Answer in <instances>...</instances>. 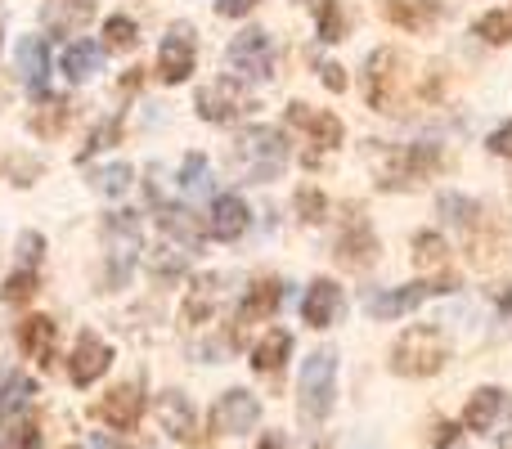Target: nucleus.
Listing matches in <instances>:
<instances>
[{"label": "nucleus", "instance_id": "nucleus-3", "mask_svg": "<svg viewBox=\"0 0 512 449\" xmlns=\"http://www.w3.org/2000/svg\"><path fill=\"white\" fill-rule=\"evenodd\" d=\"M301 418L306 423H324L337 405V355L333 351H315L301 369Z\"/></svg>", "mask_w": 512, "mask_h": 449}, {"label": "nucleus", "instance_id": "nucleus-35", "mask_svg": "<svg viewBox=\"0 0 512 449\" xmlns=\"http://www.w3.org/2000/svg\"><path fill=\"white\" fill-rule=\"evenodd\" d=\"M5 449H41V432H36V423H23L18 432L9 427V445Z\"/></svg>", "mask_w": 512, "mask_h": 449}, {"label": "nucleus", "instance_id": "nucleus-14", "mask_svg": "<svg viewBox=\"0 0 512 449\" xmlns=\"http://www.w3.org/2000/svg\"><path fill=\"white\" fill-rule=\"evenodd\" d=\"M248 225H252V212L239 194H221L212 203V238L216 243H234V238H243Z\"/></svg>", "mask_w": 512, "mask_h": 449}, {"label": "nucleus", "instance_id": "nucleus-22", "mask_svg": "<svg viewBox=\"0 0 512 449\" xmlns=\"http://www.w3.org/2000/svg\"><path fill=\"white\" fill-rule=\"evenodd\" d=\"M288 351H292V337L283 333V328H270V333L256 342V351H252V369L256 373H279L283 360H288Z\"/></svg>", "mask_w": 512, "mask_h": 449}, {"label": "nucleus", "instance_id": "nucleus-23", "mask_svg": "<svg viewBox=\"0 0 512 449\" xmlns=\"http://www.w3.org/2000/svg\"><path fill=\"white\" fill-rule=\"evenodd\" d=\"M373 252H378V238H373V229L364 221H351V229L337 238V256L351 261V265H369Z\"/></svg>", "mask_w": 512, "mask_h": 449}, {"label": "nucleus", "instance_id": "nucleus-17", "mask_svg": "<svg viewBox=\"0 0 512 449\" xmlns=\"http://www.w3.org/2000/svg\"><path fill=\"white\" fill-rule=\"evenodd\" d=\"M14 68H18V77H23L32 90L45 86V72H50V54H45V41H41V36H23V41H18Z\"/></svg>", "mask_w": 512, "mask_h": 449}, {"label": "nucleus", "instance_id": "nucleus-9", "mask_svg": "<svg viewBox=\"0 0 512 449\" xmlns=\"http://www.w3.org/2000/svg\"><path fill=\"white\" fill-rule=\"evenodd\" d=\"M108 364H113V346H108L104 337H95V333H81L77 351H72V360H68L72 387H90V382H99L108 373Z\"/></svg>", "mask_w": 512, "mask_h": 449}, {"label": "nucleus", "instance_id": "nucleus-42", "mask_svg": "<svg viewBox=\"0 0 512 449\" xmlns=\"http://www.w3.org/2000/svg\"><path fill=\"white\" fill-rule=\"evenodd\" d=\"M256 449H283V436L279 432H270V436H261V445Z\"/></svg>", "mask_w": 512, "mask_h": 449}, {"label": "nucleus", "instance_id": "nucleus-2", "mask_svg": "<svg viewBox=\"0 0 512 449\" xmlns=\"http://www.w3.org/2000/svg\"><path fill=\"white\" fill-rule=\"evenodd\" d=\"M230 158L248 180H270V176H279L283 162H288V144H283V135L270 131V126H252V131L239 135Z\"/></svg>", "mask_w": 512, "mask_h": 449}, {"label": "nucleus", "instance_id": "nucleus-8", "mask_svg": "<svg viewBox=\"0 0 512 449\" xmlns=\"http://www.w3.org/2000/svg\"><path fill=\"white\" fill-rule=\"evenodd\" d=\"M261 423V405H256L252 391H225L212 409V427L221 436H243Z\"/></svg>", "mask_w": 512, "mask_h": 449}, {"label": "nucleus", "instance_id": "nucleus-25", "mask_svg": "<svg viewBox=\"0 0 512 449\" xmlns=\"http://www.w3.org/2000/svg\"><path fill=\"white\" fill-rule=\"evenodd\" d=\"M99 68H104V50H99V45L77 41L63 50V72H68V81H90Z\"/></svg>", "mask_w": 512, "mask_h": 449}, {"label": "nucleus", "instance_id": "nucleus-38", "mask_svg": "<svg viewBox=\"0 0 512 449\" xmlns=\"http://www.w3.org/2000/svg\"><path fill=\"white\" fill-rule=\"evenodd\" d=\"M490 153H499V158H512V122L499 126V131L490 135Z\"/></svg>", "mask_w": 512, "mask_h": 449}, {"label": "nucleus", "instance_id": "nucleus-37", "mask_svg": "<svg viewBox=\"0 0 512 449\" xmlns=\"http://www.w3.org/2000/svg\"><path fill=\"white\" fill-rule=\"evenodd\" d=\"M252 9H256V0H216V14H225V18H243Z\"/></svg>", "mask_w": 512, "mask_h": 449}, {"label": "nucleus", "instance_id": "nucleus-40", "mask_svg": "<svg viewBox=\"0 0 512 449\" xmlns=\"http://www.w3.org/2000/svg\"><path fill=\"white\" fill-rule=\"evenodd\" d=\"M23 256H27V265L41 256V234H23Z\"/></svg>", "mask_w": 512, "mask_h": 449}, {"label": "nucleus", "instance_id": "nucleus-39", "mask_svg": "<svg viewBox=\"0 0 512 449\" xmlns=\"http://www.w3.org/2000/svg\"><path fill=\"white\" fill-rule=\"evenodd\" d=\"M319 72H324V86H328V90H346V72L337 68V63H324Z\"/></svg>", "mask_w": 512, "mask_h": 449}, {"label": "nucleus", "instance_id": "nucleus-1", "mask_svg": "<svg viewBox=\"0 0 512 449\" xmlns=\"http://www.w3.org/2000/svg\"><path fill=\"white\" fill-rule=\"evenodd\" d=\"M445 360H450V342H445L441 328H427V324L400 333L396 346H391V369L400 378H432V373L445 369Z\"/></svg>", "mask_w": 512, "mask_h": 449}, {"label": "nucleus", "instance_id": "nucleus-4", "mask_svg": "<svg viewBox=\"0 0 512 449\" xmlns=\"http://www.w3.org/2000/svg\"><path fill=\"white\" fill-rule=\"evenodd\" d=\"M104 247H108V288H122L140 256V225L131 212H108L104 221Z\"/></svg>", "mask_w": 512, "mask_h": 449}, {"label": "nucleus", "instance_id": "nucleus-5", "mask_svg": "<svg viewBox=\"0 0 512 449\" xmlns=\"http://www.w3.org/2000/svg\"><path fill=\"white\" fill-rule=\"evenodd\" d=\"M225 59H230V72L243 81H270L274 72V50H270V36L248 27V32H239L230 41V50H225Z\"/></svg>", "mask_w": 512, "mask_h": 449}, {"label": "nucleus", "instance_id": "nucleus-26", "mask_svg": "<svg viewBox=\"0 0 512 449\" xmlns=\"http://www.w3.org/2000/svg\"><path fill=\"white\" fill-rule=\"evenodd\" d=\"M216 301H221V274H207V279L194 288V297L185 301V324H203V319L216 310Z\"/></svg>", "mask_w": 512, "mask_h": 449}, {"label": "nucleus", "instance_id": "nucleus-16", "mask_svg": "<svg viewBox=\"0 0 512 449\" xmlns=\"http://www.w3.org/2000/svg\"><path fill=\"white\" fill-rule=\"evenodd\" d=\"M158 225H162V234H171L176 243L203 247V225H198V216L189 212V207H180V203H158Z\"/></svg>", "mask_w": 512, "mask_h": 449}, {"label": "nucleus", "instance_id": "nucleus-33", "mask_svg": "<svg viewBox=\"0 0 512 449\" xmlns=\"http://www.w3.org/2000/svg\"><path fill=\"white\" fill-rule=\"evenodd\" d=\"M297 212H301V221H324V194L319 189H301L297 194Z\"/></svg>", "mask_w": 512, "mask_h": 449}, {"label": "nucleus", "instance_id": "nucleus-10", "mask_svg": "<svg viewBox=\"0 0 512 449\" xmlns=\"http://www.w3.org/2000/svg\"><path fill=\"white\" fill-rule=\"evenodd\" d=\"M140 414H144V396H140V387H135V382L113 387L95 405V418H99V423H108L113 432H131V427L140 423Z\"/></svg>", "mask_w": 512, "mask_h": 449}, {"label": "nucleus", "instance_id": "nucleus-19", "mask_svg": "<svg viewBox=\"0 0 512 449\" xmlns=\"http://www.w3.org/2000/svg\"><path fill=\"white\" fill-rule=\"evenodd\" d=\"M279 301H283V288L274 279L252 283L248 297L239 301V319H243V324H261V319H270L274 310H279Z\"/></svg>", "mask_w": 512, "mask_h": 449}, {"label": "nucleus", "instance_id": "nucleus-24", "mask_svg": "<svg viewBox=\"0 0 512 449\" xmlns=\"http://www.w3.org/2000/svg\"><path fill=\"white\" fill-rule=\"evenodd\" d=\"M292 122L306 126L310 140L324 144V149H333V144H342V122H337L333 113H306V104H292Z\"/></svg>", "mask_w": 512, "mask_h": 449}, {"label": "nucleus", "instance_id": "nucleus-36", "mask_svg": "<svg viewBox=\"0 0 512 449\" xmlns=\"http://www.w3.org/2000/svg\"><path fill=\"white\" fill-rule=\"evenodd\" d=\"M95 14V0H68V14L59 18V27H72V23H81V18H90Z\"/></svg>", "mask_w": 512, "mask_h": 449}, {"label": "nucleus", "instance_id": "nucleus-21", "mask_svg": "<svg viewBox=\"0 0 512 449\" xmlns=\"http://www.w3.org/2000/svg\"><path fill=\"white\" fill-rule=\"evenodd\" d=\"M36 382L32 378H9L5 391H0V427H18V418L32 409Z\"/></svg>", "mask_w": 512, "mask_h": 449}, {"label": "nucleus", "instance_id": "nucleus-12", "mask_svg": "<svg viewBox=\"0 0 512 449\" xmlns=\"http://www.w3.org/2000/svg\"><path fill=\"white\" fill-rule=\"evenodd\" d=\"M194 108H198V117H207V122H230V117H239L243 108H248V99L239 95L234 77H225V81H212V86L198 90Z\"/></svg>", "mask_w": 512, "mask_h": 449}, {"label": "nucleus", "instance_id": "nucleus-18", "mask_svg": "<svg viewBox=\"0 0 512 449\" xmlns=\"http://www.w3.org/2000/svg\"><path fill=\"white\" fill-rule=\"evenodd\" d=\"M382 14L396 27H405V32H418V27H427L441 14V0H382Z\"/></svg>", "mask_w": 512, "mask_h": 449}, {"label": "nucleus", "instance_id": "nucleus-7", "mask_svg": "<svg viewBox=\"0 0 512 449\" xmlns=\"http://www.w3.org/2000/svg\"><path fill=\"white\" fill-rule=\"evenodd\" d=\"M194 59H198V41L189 36V27H171L167 36H162V50H158V72L167 86H180V81H189V72H194Z\"/></svg>", "mask_w": 512, "mask_h": 449}, {"label": "nucleus", "instance_id": "nucleus-32", "mask_svg": "<svg viewBox=\"0 0 512 449\" xmlns=\"http://www.w3.org/2000/svg\"><path fill=\"white\" fill-rule=\"evenodd\" d=\"M104 36H108V45H113V50H131V45H135V23L126 14H113L104 23Z\"/></svg>", "mask_w": 512, "mask_h": 449}, {"label": "nucleus", "instance_id": "nucleus-20", "mask_svg": "<svg viewBox=\"0 0 512 449\" xmlns=\"http://www.w3.org/2000/svg\"><path fill=\"white\" fill-rule=\"evenodd\" d=\"M499 409H504V391L499 387H481L477 396L468 400V409H463V427L468 432H490L499 418Z\"/></svg>", "mask_w": 512, "mask_h": 449}, {"label": "nucleus", "instance_id": "nucleus-6", "mask_svg": "<svg viewBox=\"0 0 512 449\" xmlns=\"http://www.w3.org/2000/svg\"><path fill=\"white\" fill-rule=\"evenodd\" d=\"M436 292H454V274H450V279H436V283H409V288L373 292V297H369V315H378V319H400V315H409V310L423 306L427 297H436Z\"/></svg>", "mask_w": 512, "mask_h": 449}, {"label": "nucleus", "instance_id": "nucleus-13", "mask_svg": "<svg viewBox=\"0 0 512 449\" xmlns=\"http://www.w3.org/2000/svg\"><path fill=\"white\" fill-rule=\"evenodd\" d=\"M337 315H342V288H337L333 279H315L306 288V301H301L306 328H328Z\"/></svg>", "mask_w": 512, "mask_h": 449}, {"label": "nucleus", "instance_id": "nucleus-29", "mask_svg": "<svg viewBox=\"0 0 512 449\" xmlns=\"http://www.w3.org/2000/svg\"><path fill=\"white\" fill-rule=\"evenodd\" d=\"M414 265H423V270H436V265H445V238L441 234H418L414 238Z\"/></svg>", "mask_w": 512, "mask_h": 449}, {"label": "nucleus", "instance_id": "nucleus-41", "mask_svg": "<svg viewBox=\"0 0 512 449\" xmlns=\"http://www.w3.org/2000/svg\"><path fill=\"white\" fill-rule=\"evenodd\" d=\"M454 436H459V427H454V423H445V427H441V436H436V445H450Z\"/></svg>", "mask_w": 512, "mask_h": 449}, {"label": "nucleus", "instance_id": "nucleus-31", "mask_svg": "<svg viewBox=\"0 0 512 449\" xmlns=\"http://www.w3.org/2000/svg\"><path fill=\"white\" fill-rule=\"evenodd\" d=\"M32 292H36V274L32 270H14L9 274V283L0 288V301H9V306H14V301H32Z\"/></svg>", "mask_w": 512, "mask_h": 449}, {"label": "nucleus", "instance_id": "nucleus-28", "mask_svg": "<svg viewBox=\"0 0 512 449\" xmlns=\"http://www.w3.org/2000/svg\"><path fill=\"white\" fill-rule=\"evenodd\" d=\"M131 176H135V171L126 167V162H113V167H99V171H90V180H95V189H99V194H108V198H122L126 189H131Z\"/></svg>", "mask_w": 512, "mask_h": 449}, {"label": "nucleus", "instance_id": "nucleus-30", "mask_svg": "<svg viewBox=\"0 0 512 449\" xmlns=\"http://www.w3.org/2000/svg\"><path fill=\"white\" fill-rule=\"evenodd\" d=\"M477 32L486 36V41L504 45L508 36H512V14H499V9H490V14H481V18H477Z\"/></svg>", "mask_w": 512, "mask_h": 449}, {"label": "nucleus", "instance_id": "nucleus-15", "mask_svg": "<svg viewBox=\"0 0 512 449\" xmlns=\"http://www.w3.org/2000/svg\"><path fill=\"white\" fill-rule=\"evenodd\" d=\"M54 337H59V324L45 315H32L18 324V346H23L36 364H54Z\"/></svg>", "mask_w": 512, "mask_h": 449}, {"label": "nucleus", "instance_id": "nucleus-11", "mask_svg": "<svg viewBox=\"0 0 512 449\" xmlns=\"http://www.w3.org/2000/svg\"><path fill=\"white\" fill-rule=\"evenodd\" d=\"M158 423L167 436H176L180 445H194L198 441V414L189 405L185 391H162L158 396Z\"/></svg>", "mask_w": 512, "mask_h": 449}, {"label": "nucleus", "instance_id": "nucleus-27", "mask_svg": "<svg viewBox=\"0 0 512 449\" xmlns=\"http://www.w3.org/2000/svg\"><path fill=\"white\" fill-rule=\"evenodd\" d=\"M310 14H315V23H319V41H342L346 18H342V9H337V0H310Z\"/></svg>", "mask_w": 512, "mask_h": 449}, {"label": "nucleus", "instance_id": "nucleus-34", "mask_svg": "<svg viewBox=\"0 0 512 449\" xmlns=\"http://www.w3.org/2000/svg\"><path fill=\"white\" fill-rule=\"evenodd\" d=\"M203 176H207V158H203V153H189L185 167H180V185L198 189V185H203Z\"/></svg>", "mask_w": 512, "mask_h": 449}]
</instances>
